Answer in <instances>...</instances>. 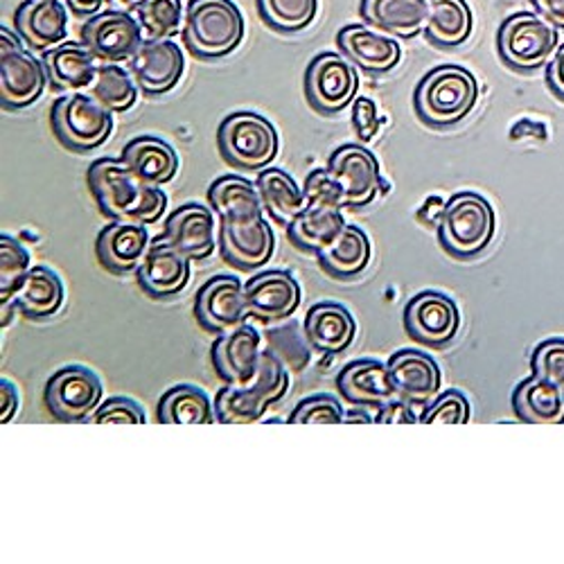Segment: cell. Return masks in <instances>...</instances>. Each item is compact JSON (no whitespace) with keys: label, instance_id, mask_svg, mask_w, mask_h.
I'll return each instance as SVG.
<instances>
[{"label":"cell","instance_id":"obj_1","mask_svg":"<svg viewBox=\"0 0 564 564\" xmlns=\"http://www.w3.org/2000/svg\"><path fill=\"white\" fill-rule=\"evenodd\" d=\"M88 191L102 215L113 221L154 224L167 210V195L161 185L135 176L122 159H98L86 172Z\"/></svg>","mask_w":564,"mask_h":564},{"label":"cell","instance_id":"obj_2","mask_svg":"<svg viewBox=\"0 0 564 564\" xmlns=\"http://www.w3.org/2000/svg\"><path fill=\"white\" fill-rule=\"evenodd\" d=\"M477 102L479 84L475 75L454 64L430 70L420 79L413 93V107L417 118L434 129H447L458 124L463 118L473 113Z\"/></svg>","mask_w":564,"mask_h":564},{"label":"cell","instance_id":"obj_3","mask_svg":"<svg viewBox=\"0 0 564 564\" xmlns=\"http://www.w3.org/2000/svg\"><path fill=\"white\" fill-rule=\"evenodd\" d=\"M290 370L273 352L262 350L256 378L247 384H226L215 398V420L221 425H251L290 391Z\"/></svg>","mask_w":564,"mask_h":564},{"label":"cell","instance_id":"obj_4","mask_svg":"<svg viewBox=\"0 0 564 564\" xmlns=\"http://www.w3.org/2000/svg\"><path fill=\"white\" fill-rule=\"evenodd\" d=\"M245 39V17L232 0H191L185 10L183 41L199 59H221Z\"/></svg>","mask_w":564,"mask_h":564},{"label":"cell","instance_id":"obj_5","mask_svg":"<svg viewBox=\"0 0 564 564\" xmlns=\"http://www.w3.org/2000/svg\"><path fill=\"white\" fill-rule=\"evenodd\" d=\"M495 210L488 199L475 193H458L447 199L438 224V242L456 260L481 256L495 238Z\"/></svg>","mask_w":564,"mask_h":564},{"label":"cell","instance_id":"obj_6","mask_svg":"<svg viewBox=\"0 0 564 564\" xmlns=\"http://www.w3.org/2000/svg\"><path fill=\"white\" fill-rule=\"evenodd\" d=\"M557 45V28L533 12L508 17L497 32V53L501 62L517 73H533L546 66Z\"/></svg>","mask_w":564,"mask_h":564},{"label":"cell","instance_id":"obj_7","mask_svg":"<svg viewBox=\"0 0 564 564\" xmlns=\"http://www.w3.org/2000/svg\"><path fill=\"white\" fill-rule=\"evenodd\" d=\"M217 145L228 165L247 172L267 170L280 148L275 127L253 111H238L224 118L217 129Z\"/></svg>","mask_w":564,"mask_h":564},{"label":"cell","instance_id":"obj_8","mask_svg":"<svg viewBox=\"0 0 564 564\" xmlns=\"http://www.w3.org/2000/svg\"><path fill=\"white\" fill-rule=\"evenodd\" d=\"M51 124L66 150L93 152L109 140L113 131V111L93 96L70 93L53 105Z\"/></svg>","mask_w":564,"mask_h":564},{"label":"cell","instance_id":"obj_9","mask_svg":"<svg viewBox=\"0 0 564 564\" xmlns=\"http://www.w3.org/2000/svg\"><path fill=\"white\" fill-rule=\"evenodd\" d=\"M51 84L43 59L23 48L19 34L0 28V105L17 111L34 105Z\"/></svg>","mask_w":564,"mask_h":564},{"label":"cell","instance_id":"obj_10","mask_svg":"<svg viewBox=\"0 0 564 564\" xmlns=\"http://www.w3.org/2000/svg\"><path fill=\"white\" fill-rule=\"evenodd\" d=\"M359 90V75L346 55L321 53L305 73V98L321 113H339L348 109Z\"/></svg>","mask_w":564,"mask_h":564},{"label":"cell","instance_id":"obj_11","mask_svg":"<svg viewBox=\"0 0 564 564\" xmlns=\"http://www.w3.org/2000/svg\"><path fill=\"white\" fill-rule=\"evenodd\" d=\"M102 382L84 366H66L45 382L43 402L59 422H86L102 404Z\"/></svg>","mask_w":564,"mask_h":564},{"label":"cell","instance_id":"obj_12","mask_svg":"<svg viewBox=\"0 0 564 564\" xmlns=\"http://www.w3.org/2000/svg\"><path fill=\"white\" fill-rule=\"evenodd\" d=\"M325 170L339 187L344 208H364L387 191L378 159L364 145H341Z\"/></svg>","mask_w":564,"mask_h":564},{"label":"cell","instance_id":"obj_13","mask_svg":"<svg viewBox=\"0 0 564 564\" xmlns=\"http://www.w3.org/2000/svg\"><path fill=\"white\" fill-rule=\"evenodd\" d=\"M143 41V28L131 12H100L82 28V43L102 64L131 62Z\"/></svg>","mask_w":564,"mask_h":564},{"label":"cell","instance_id":"obj_14","mask_svg":"<svg viewBox=\"0 0 564 564\" xmlns=\"http://www.w3.org/2000/svg\"><path fill=\"white\" fill-rule=\"evenodd\" d=\"M404 330L422 346L445 348L460 330V312L441 292H420L404 307Z\"/></svg>","mask_w":564,"mask_h":564},{"label":"cell","instance_id":"obj_15","mask_svg":"<svg viewBox=\"0 0 564 564\" xmlns=\"http://www.w3.org/2000/svg\"><path fill=\"white\" fill-rule=\"evenodd\" d=\"M195 318L208 333L221 335L245 325L251 314L240 278L215 275L195 296Z\"/></svg>","mask_w":564,"mask_h":564},{"label":"cell","instance_id":"obj_16","mask_svg":"<svg viewBox=\"0 0 564 564\" xmlns=\"http://www.w3.org/2000/svg\"><path fill=\"white\" fill-rule=\"evenodd\" d=\"M262 357V337L253 325H240L221 333L213 348L210 361L217 378L226 384H247L256 378Z\"/></svg>","mask_w":564,"mask_h":564},{"label":"cell","instance_id":"obj_17","mask_svg":"<svg viewBox=\"0 0 564 564\" xmlns=\"http://www.w3.org/2000/svg\"><path fill=\"white\" fill-rule=\"evenodd\" d=\"M191 258L183 256L165 238H159L152 242L148 256L135 269L138 285L150 299H172L181 294L187 288V282H191Z\"/></svg>","mask_w":564,"mask_h":564},{"label":"cell","instance_id":"obj_18","mask_svg":"<svg viewBox=\"0 0 564 564\" xmlns=\"http://www.w3.org/2000/svg\"><path fill=\"white\" fill-rule=\"evenodd\" d=\"M219 251L235 269H260L275 251L273 228L264 217L253 221H219Z\"/></svg>","mask_w":564,"mask_h":564},{"label":"cell","instance_id":"obj_19","mask_svg":"<svg viewBox=\"0 0 564 564\" xmlns=\"http://www.w3.org/2000/svg\"><path fill=\"white\" fill-rule=\"evenodd\" d=\"M245 294L251 318L260 323H278L294 316L303 299L296 278L282 269L253 275L245 285Z\"/></svg>","mask_w":564,"mask_h":564},{"label":"cell","instance_id":"obj_20","mask_svg":"<svg viewBox=\"0 0 564 564\" xmlns=\"http://www.w3.org/2000/svg\"><path fill=\"white\" fill-rule=\"evenodd\" d=\"M185 73V57L172 39L143 41L131 57V75L148 96L170 93Z\"/></svg>","mask_w":564,"mask_h":564},{"label":"cell","instance_id":"obj_21","mask_svg":"<svg viewBox=\"0 0 564 564\" xmlns=\"http://www.w3.org/2000/svg\"><path fill=\"white\" fill-rule=\"evenodd\" d=\"M14 28L34 53H48L64 43L68 32L66 0H23L14 14Z\"/></svg>","mask_w":564,"mask_h":564},{"label":"cell","instance_id":"obj_22","mask_svg":"<svg viewBox=\"0 0 564 564\" xmlns=\"http://www.w3.org/2000/svg\"><path fill=\"white\" fill-rule=\"evenodd\" d=\"M339 51L364 73L382 75L393 70L402 59L400 41L370 25H346L337 34Z\"/></svg>","mask_w":564,"mask_h":564},{"label":"cell","instance_id":"obj_23","mask_svg":"<svg viewBox=\"0 0 564 564\" xmlns=\"http://www.w3.org/2000/svg\"><path fill=\"white\" fill-rule=\"evenodd\" d=\"M163 238L191 260H206L219 245L215 215L202 204H185L167 217Z\"/></svg>","mask_w":564,"mask_h":564},{"label":"cell","instance_id":"obj_24","mask_svg":"<svg viewBox=\"0 0 564 564\" xmlns=\"http://www.w3.org/2000/svg\"><path fill=\"white\" fill-rule=\"evenodd\" d=\"M389 378L395 395L409 404H427L438 398L441 368L438 364L420 350H400L389 361Z\"/></svg>","mask_w":564,"mask_h":564},{"label":"cell","instance_id":"obj_25","mask_svg":"<svg viewBox=\"0 0 564 564\" xmlns=\"http://www.w3.org/2000/svg\"><path fill=\"white\" fill-rule=\"evenodd\" d=\"M152 247L150 230L145 224L111 221L96 240V253L100 264L111 273H131L140 267Z\"/></svg>","mask_w":564,"mask_h":564},{"label":"cell","instance_id":"obj_26","mask_svg":"<svg viewBox=\"0 0 564 564\" xmlns=\"http://www.w3.org/2000/svg\"><path fill=\"white\" fill-rule=\"evenodd\" d=\"M337 391L355 406L380 409L395 400V389L389 378V366L378 359H357L337 375Z\"/></svg>","mask_w":564,"mask_h":564},{"label":"cell","instance_id":"obj_27","mask_svg":"<svg viewBox=\"0 0 564 564\" xmlns=\"http://www.w3.org/2000/svg\"><path fill=\"white\" fill-rule=\"evenodd\" d=\"M303 333L312 350L323 355H337L350 348L357 335V323L348 307L339 303H316L305 314Z\"/></svg>","mask_w":564,"mask_h":564},{"label":"cell","instance_id":"obj_28","mask_svg":"<svg viewBox=\"0 0 564 564\" xmlns=\"http://www.w3.org/2000/svg\"><path fill=\"white\" fill-rule=\"evenodd\" d=\"M45 70H48L51 86L55 90H70L79 93L90 88L98 77V59L86 48L84 43L64 41L57 48L41 55Z\"/></svg>","mask_w":564,"mask_h":564},{"label":"cell","instance_id":"obj_29","mask_svg":"<svg viewBox=\"0 0 564 564\" xmlns=\"http://www.w3.org/2000/svg\"><path fill=\"white\" fill-rule=\"evenodd\" d=\"M359 14L366 25L400 39L425 32L427 0H361Z\"/></svg>","mask_w":564,"mask_h":564},{"label":"cell","instance_id":"obj_30","mask_svg":"<svg viewBox=\"0 0 564 564\" xmlns=\"http://www.w3.org/2000/svg\"><path fill=\"white\" fill-rule=\"evenodd\" d=\"M208 204L219 221H253L264 217L258 185L235 174L219 176L210 183Z\"/></svg>","mask_w":564,"mask_h":564},{"label":"cell","instance_id":"obj_31","mask_svg":"<svg viewBox=\"0 0 564 564\" xmlns=\"http://www.w3.org/2000/svg\"><path fill=\"white\" fill-rule=\"evenodd\" d=\"M122 163L150 185H165L178 172V156L167 140L156 135H138L124 145Z\"/></svg>","mask_w":564,"mask_h":564},{"label":"cell","instance_id":"obj_32","mask_svg":"<svg viewBox=\"0 0 564 564\" xmlns=\"http://www.w3.org/2000/svg\"><path fill=\"white\" fill-rule=\"evenodd\" d=\"M64 301H66V290H64L62 278L48 267H34L25 275L23 285L19 288L12 303L23 316L43 321L59 314L64 307Z\"/></svg>","mask_w":564,"mask_h":564},{"label":"cell","instance_id":"obj_33","mask_svg":"<svg viewBox=\"0 0 564 564\" xmlns=\"http://www.w3.org/2000/svg\"><path fill=\"white\" fill-rule=\"evenodd\" d=\"M512 411L529 425H562L564 422V391L546 380L531 375L512 393Z\"/></svg>","mask_w":564,"mask_h":564},{"label":"cell","instance_id":"obj_34","mask_svg":"<svg viewBox=\"0 0 564 564\" xmlns=\"http://www.w3.org/2000/svg\"><path fill=\"white\" fill-rule=\"evenodd\" d=\"M370 256H372V247H370L368 235L359 226L346 224L337 238L316 258L325 273H330L333 278H339V280H348L366 271V267L370 264Z\"/></svg>","mask_w":564,"mask_h":564},{"label":"cell","instance_id":"obj_35","mask_svg":"<svg viewBox=\"0 0 564 564\" xmlns=\"http://www.w3.org/2000/svg\"><path fill=\"white\" fill-rule=\"evenodd\" d=\"M346 224L348 221L341 208L307 206L292 224H288V235H290V242L299 251L318 256L337 238Z\"/></svg>","mask_w":564,"mask_h":564},{"label":"cell","instance_id":"obj_36","mask_svg":"<svg viewBox=\"0 0 564 564\" xmlns=\"http://www.w3.org/2000/svg\"><path fill=\"white\" fill-rule=\"evenodd\" d=\"M256 185L264 213L280 224H292L307 208L303 187L288 172L267 167L258 174Z\"/></svg>","mask_w":564,"mask_h":564},{"label":"cell","instance_id":"obj_37","mask_svg":"<svg viewBox=\"0 0 564 564\" xmlns=\"http://www.w3.org/2000/svg\"><path fill=\"white\" fill-rule=\"evenodd\" d=\"M475 30V17L465 0H427L425 36L441 48L463 45Z\"/></svg>","mask_w":564,"mask_h":564},{"label":"cell","instance_id":"obj_38","mask_svg":"<svg viewBox=\"0 0 564 564\" xmlns=\"http://www.w3.org/2000/svg\"><path fill=\"white\" fill-rule=\"evenodd\" d=\"M161 425H210L215 420V406L210 398L191 384H178L163 393L156 406Z\"/></svg>","mask_w":564,"mask_h":564},{"label":"cell","instance_id":"obj_39","mask_svg":"<svg viewBox=\"0 0 564 564\" xmlns=\"http://www.w3.org/2000/svg\"><path fill=\"white\" fill-rule=\"evenodd\" d=\"M138 84L131 73L120 68L118 64H102L96 77V84L90 86V96L100 105H105L113 113H124L135 105Z\"/></svg>","mask_w":564,"mask_h":564},{"label":"cell","instance_id":"obj_40","mask_svg":"<svg viewBox=\"0 0 564 564\" xmlns=\"http://www.w3.org/2000/svg\"><path fill=\"white\" fill-rule=\"evenodd\" d=\"M131 14L143 28L145 41L172 39L183 23V3L181 0H138Z\"/></svg>","mask_w":564,"mask_h":564},{"label":"cell","instance_id":"obj_41","mask_svg":"<svg viewBox=\"0 0 564 564\" xmlns=\"http://www.w3.org/2000/svg\"><path fill=\"white\" fill-rule=\"evenodd\" d=\"M262 21L278 32H301L318 12V0H258Z\"/></svg>","mask_w":564,"mask_h":564},{"label":"cell","instance_id":"obj_42","mask_svg":"<svg viewBox=\"0 0 564 564\" xmlns=\"http://www.w3.org/2000/svg\"><path fill=\"white\" fill-rule=\"evenodd\" d=\"M30 269L28 249L12 235H0V305L14 301Z\"/></svg>","mask_w":564,"mask_h":564},{"label":"cell","instance_id":"obj_43","mask_svg":"<svg viewBox=\"0 0 564 564\" xmlns=\"http://www.w3.org/2000/svg\"><path fill=\"white\" fill-rule=\"evenodd\" d=\"M267 350L273 352L290 372H301L310 364V341L294 325H282L267 333Z\"/></svg>","mask_w":564,"mask_h":564},{"label":"cell","instance_id":"obj_44","mask_svg":"<svg viewBox=\"0 0 564 564\" xmlns=\"http://www.w3.org/2000/svg\"><path fill=\"white\" fill-rule=\"evenodd\" d=\"M341 404L330 395H310L305 398L290 415V425H341L344 422Z\"/></svg>","mask_w":564,"mask_h":564},{"label":"cell","instance_id":"obj_45","mask_svg":"<svg viewBox=\"0 0 564 564\" xmlns=\"http://www.w3.org/2000/svg\"><path fill=\"white\" fill-rule=\"evenodd\" d=\"M531 372L564 391V339H546L531 355Z\"/></svg>","mask_w":564,"mask_h":564},{"label":"cell","instance_id":"obj_46","mask_svg":"<svg viewBox=\"0 0 564 564\" xmlns=\"http://www.w3.org/2000/svg\"><path fill=\"white\" fill-rule=\"evenodd\" d=\"M422 425H465L469 422V400L460 391H445L420 415Z\"/></svg>","mask_w":564,"mask_h":564},{"label":"cell","instance_id":"obj_47","mask_svg":"<svg viewBox=\"0 0 564 564\" xmlns=\"http://www.w3.org/2000/svg\"><path fill=\"white\" fill-rule=\"evenodd\" d=\"M86 422L90 425H145V411L129 398H109Z\"/></svg>","mask_w":564,"mask_h":564},{"label":"cell","instance_id":"obj_48","mask_svg":"<svg viewBox=\"0 0 564 564\" xmlns=\"http://www.w3.org/2000/svg\"><path fill=\"white\" fill-rule=\"evenodd\" d=\"M303 193L307 199V206H325V208H341V193L327 170H314L307 174L303 183Z\"/></svg>","mask_w":564,"mask_h":564},{"label":"cell","instance_id":"obj_49","mask_svg":"<svg viewBox=\"0 0 564 564\" xmlns=\"http://www.w3.org/2000/svg\"><path fill=\"white\" fill-rule=\"evenodd\" d=\"M350 122L361 143H370V140L378 135L382 129V116L378 105H375L370 98H355L350 105Z\"/></svg>","mask_w":564,"mask_h":564},{"label":"cell","instance_id":"obj_50","mask_svg":"<svg viewBox=\"0 0 564 564\" xmlns=\"http://www.w3.org/2000/svg\"><path fill=\"white\" fill-rule=\"evenodd\" d=\"M375 422H380V425H415V422H420V415L413 413L409 402L395 398L380 406V413L375 417Z\"/></svg>","mask_w":564,"mask_h":564},{"label":"cell","instance_id":"obj_51","mask_svg":"<svg viewBox=\"0 0 564 564\" xmlns=\"http://www.w3.org/2000/svg\"><path fill=\"white\" fill-rule=\"evenodd\" d=\"M19 404H21V398L17 387L6 378L0 380V425H8V422L14 420Z\"/></svg>","mask_w":564,"mask_h":564},{"label":"cell","instance_id":"obj_52","mask_svg":"<svg viewBox=\"0 0 564 564\" xmlns=\"http://www.w3.org/2000/svg\"><path fill=\"white\" fill-rule=\"evenodd\" d=\"M546 84L555 98L564 100V43L557 45L553 59L546 66Z\"/></svg>","mask_w":564,"mask_h":564},{"label":"cell","instance_id":"obj_53","mask_svg":"<svg viewBox=\"0 0 564 564\" xmlns=\"http://www.w3.org/2000/svg\"><path fill=\"white\" fill-rule=\"evenodd\" d=\"M445 208H447V199L436 195L427 197V202L417 208V221L425 224L427 228H438Z\"/></svg>","mask_w":564,"mask_h":564},{"label":"cell","instance_id":"obj_54","mask_svg":"<svg viewBox=\"0 0 564 564\" xmlns=\"http://www.w3.org/2000/svg\"><path fill=\"white\" fill-rule=\"evenodd\" d=\"M549 131L544 122L535 120H520L510 129V140H546Z\"/></svg>","mask_w":564,"mask_h":564},{"label":"cell","instance_id":"obj_55","mask_svg":"<svg viewBox=\"0 0 564 564\" xmlns=\"http://www.w3.org/2000/svg\"><path fill=\"white\" fill-rule=\"evenodd\" d=\"M540 17L551 21L557 30H564V0H531Z\"/></svg>","mask_w":564,"mask_h":564},{"label":"cell","instance_id":"obj_56","mask_svg":"<svg viewBox=\"0 0 564 564\" xmlns=\"http://www.w3.org/2000/svg\"><path fill=\"white\" fill-rule=\"evenodd\" d=\"M68 10L75 14V17H82V19H90L100 14V8H102V0H66Z\"/></svg>","mask_w":564,"mask_h":564},{"label":"cell","instance_id":"obj_57","mask_svg":"<svg viewBox=\"0 0 564 564\" xmlns=\"http://www.w3.org/2000/svg\"><path fill=\"white\" fill-rule=\"evenodd\" d=\"M344 422H346V425H350V422H361V425H370V422H375V417H370L364 411H348L344 415Z\"/></svg>","mask_w":564,"mask_h":564}]
</instances>
